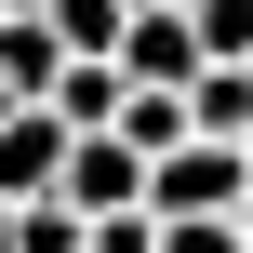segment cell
Returning <instances> with one entry per match:
<instances>
[{"instance_id":"obj_12","label":"cell","mask_w":253,"mask_h":253,"mask_svg":"<svg viewBox=\"0 0 253 253\" xmlns=\"http://www.w3.org/2000/svg\"><path fill=\"white\" fill-rule=\"evenodd\" d=\"M93 253H160V213H107V227H93Z\"/></svg>"},{"instance_id":"obj_3","label":"cell","mask_w":253,"mask_h":253,"mask_svg":"<svg viewBox=\"0 0 253 253\" xmlns=\"http://www.w3.org/2000/svg\"><path fill=\"white\" fill-rule=\"evenodd\" d=\"M213 53H200V27H187V0H147L133 13V40H120V80H147V93H187Z\"/></svg>"},{"instance_id":"obj_16","label":"cell","mask_w":253,"mask_h":253,"mask_svg":"<svg viewBox=\"0 0 253 253\" xmlns=\"http://www.w3.org/2000/svg\"><path fill=\"white\" fill-rule=\"evenodd\" d=\"M240 240H253V213H240Z\"/></svg>"},{"instance_id":"obj_4","label":"cell","mask_w":253,"mask_h":253,"mask_svg":"<svg viewBox=\"0 0 253 253\" xmlns=\"http://www.w3.org/2000/svg\"><path fill=\"white\" fill-rule=\"evenodd\" d=\"M67 147H80V133H67L53 107H13V120H0V200H53V187H67Z\"/></svg>"},{"instance_id":"obj_15","label":"cell","mask_w":253,"mask_h":253,"mask_svg":"<svg viewBox=\"0 0 253 253\" xmlns=\"http://www.w3.org/2000/svg\"><path fill=\"white\" fill-rule=\"evenodd\" d=\"M0 120H13V93H0Z\"/></svg>"},{"instance_id":"obj_11","label":"cell","mask_w":253,"mask_h":253,"mask_svg":"<svg viewBox=\"0 0 253 253\" xmlns=\"http://www.w3.org/2000/svg\"><path fill=\"white\" fill-rule=\"evenodd\" d=\"M160 253H253L240 213H160Z\"/></svg>"},{"instance_id":"obj_8","label":"cell","mask_w":253,"mask_h":253,"mask_svg":"<svg viewBox=\"0 0 253 253\" xmlns=\"http://www.w3.org/2000/svg\"><path fill=\"white\" fill-rule=\"evenodd\" d=\"M187 107H200V133H227V147H240V133H253V67H200V80H187Z\"/></svg>"},{"instance_id":"obj_13","label":"cell","mask_w":253,"mask_h":253,"mask_svg":"<svg viewBox=\"0 0 253 253\" xmlns=\"http://www.w3.org/2000/svg\"><path fill=\"white\" fill-rule=\"evenodd\" d=\"M0 253H13V200H0Z\"/></svg>"},{"instance_id":"obj_17","label":"cell","mask_w":253,"mask_h":253,"mask_svg":"<svg viewBox=\"0 0 253 253\" xmlns=\"http://www.w3.org/2000/svg\"><path fill=\"white\" fill-rule=\"evenodd\" d=\"M240 147H253V133H240Z\"/></svg>"},{"instance_id":"obj_9","label":"cell","mask_w":253,"mask_h":253,"mask_svg":"<svg viewBox=\"0 0 253 253\" xmlns=\"http://www.w3.org/2000/svg\"><path fill=\"white\" fill-rule=\"evenodd\" d=\"M13 253H93V213H67V200H13Z\"/></svg>"},{"instance_id":"obj_2","label":"cell","mask_w":253,"mask_h":253,"mask_svg":"<svg viewBox=\"0 0 253 253\" xmlns=\"http://www.w3.org/2000/svg\"><path fill=\"white\" fill-rule=\"evenodd\" d=\"M147 173H160V160H147L133 133H80V147H67V187H53V200L107 227V213H147Z\"/></svg>"},{"instance_id":"obj_14","label":"cell","mask_w":253,"mask_h":253,"mask_svg":"<svg viewBox=\"0 0 253 253\" xmlns=\"http://www.w3.org/2000/svg\"><path fill=\"white\" fill-rule=\"evenodd\" d=\"M13 13H27V0H0V27H13Z\"/></svg>"},{"instance_id":"obj_7","label":"cell","mask_w":253,"mask_h":253,"mask_svg":"<svg viewBox=\"0 0 253 253\" xmlns=\"http://www.w3.org/2000/svg\"><path fill=\"white\" fill-rule=\"evenodd\" d=\"M120 133H133L147 160H173V147L200 133V107H187V93H147V80H133V93H120Z\"/></svg>"},{"instance_id":"obj_1","label":"cell","mask_w":253,"mask_h":253,"mask_svg":"<svg viewBox=\"0 0 253 253\" xmlns=\"http://www.w3.org/2000/svg\"><path fill=\"white\" fill-rule=\"evenodd\" d=\"M147 213H253V147H227V133H187V147L147 173Z\"/></svg>"},{"instance_id":"obj_10","label":"cell","mask_w":253,"mask_h":253,"mask_svg":"<svg viewBox=\"0 0 253 253\" xmlns=\"http://www.w3.org/2000/svg\"><path fill=\"white\" fill-rule=\"evenodd\" d=\"M187 27H200L213 67H253V0H187Z\"/></svg>"},{"instance_id":"obj_5","label":"cell","mask_w":253,"mask_h":253,"mask_svg":"<svg viewBox=\"0 0 253 253\" xmlns=\"http://www.w3.org/2000/svg\"><path fill=\"white\" fill-rule=\"evenodd\" d=\"M67 67H80V53H67V27L27 0V13L0 27V93H13V107H53V80H67Z\"/></svg>"},{"instance_id":"obj_6","label":"cell","mask_w":253,"mask_h":253,"mask_svg":"<svg viewBox=\"0 0 253 253\" xmlns=\"http://www.w3.org/2000/svg\"><path fill=\"white\" fill-rule=\"evenodd\" d=\"M120 93H133V80H120V67H93V53H80V67H67V80H53V120H67V133H120Z\"/></svg>"}]
</instances>
